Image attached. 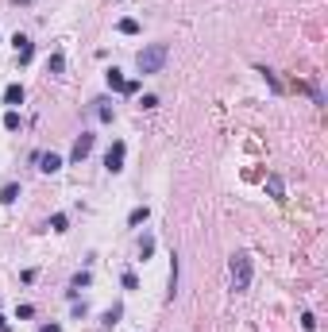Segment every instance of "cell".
<instances>
[{
    "label": "cell",
    "mask_w": 328,
    "mask_h": 332,
    "mask_svg": "<svg viewBox=\"0 0 328 332\" xmlns=\"http://www.w3.org/2000/svg\"><path fill=\"white\" fill-rule=\"evenodd\" d=\"M166 58H170V47H166V43H151V47H143V51L135 55V70H139V74H159L166 66Z\"/></svg>",
    "instance_id": "cell-1"
},
{
    "label": "cell",
    "mask_w": 328,
    "mask_h": 332,
    "mask_svg": "<svg viewBox=\"0 0 328 332\" xmlns=\"http://www.w3.org/2000/svg\"><path fill=\"white\" fill-rule=\"evenodd\" d=\"M251 271H255V267H251V255H247V251H236L232 263H228V275H232V290H236V294H243V290L251 286Z\"/></svg>",
    "instance_id": "cell-2"
},
{
    "label": "cell",
    "mask_w": 328,
    "mask_h": 332,
    "mask_svg": "<svg viewBox=\"0 0 328 332\" xmlns=\"http://www.w3.org/2000/svg\"><path fill=\"white\" fill-rule=\"evenodd\" d=\"M124 155H128V143L116 139L109 147V155H105V170H109V174H120V170H124Z\"/></svg>",
    "instance_id": "cell-3"
},
{
    "label": "cell",
    "mask_w": 328,
    "mask_h": 332,
    "mask_svg": "<svg viewBox=\"0 0 328 332\" xmlns=\"http://www.w3.org/2000/svg\"><path fill=\"white\" fill-rule=\"evenodd\" d=\"M12 43H16V62H19V66H27V62L35 58V43H31L27 35H16Z\"/></svg>",
    "instance_id": "cell-4"
},
{
    "label": "cell",
    "mask_w": 328,
    "mask_h": 332,
    "mask_svg": "<svg viewBox=\"0 0 328 332\" xmlns=\"http://www.w3.org/2000/svg\"><path fill=\"white\" fill-rule=\"evenodd\" d=\"M89 151H93V135H89V131H81V135L73 139V151H70V159H73V163H81Z\"/></svg>",
    "instance_id": "cell-5"
},
{
    "label": "cell",
    "mask_w": 328,
    "mask_h": 332,
    "mask_svg": "<svg viewBox=\"0 0 328 332\" xmlns=\"http://www.w3.org/2000/svg\"><path fill=\"white\" fill-rule=\"evenodd\" d=\"M35 163H39V170H43V174H58V170H62V155L47 151V155H35Z\"/></svg>",
    "instance_id": "cell-6"
},
{
    "label": "cell",
    "mask_w": 328,
    "mask_h": 332,
    "mask_svg": "<svg viewBox=\"0 0 328 332\" xmlns=\"http://www.w3.org/2000/svg\"><path fill=\"white\" fill-rule=\"evenodd\" d=\"M267 193H271L274 201H286V185H282V178H278V174L267 178Z\"/></svg>",
    "instance_id": "cell-7"
},
{
    "label": "cell",
    "mask_w": 328,
    "mask_h": 332,
    "mask_svg": "<svg viewBox=\"0 0 328 332\" xmlns=\"http://www.w3.org/2000/svg\"><path fill=\"white\" fill-rule=\"evenodd\" d=\"M4 105H8V109L23 105V85H8V89H4Z\"/></svg>",
    "instance_id": "cell-8"
},
{
    "label": "cell",
    "mask_w": 328,
    "mask_h": 332,
    "mask_svg": "<svg viewBox=\"0 0 328 332\" xmlns=\"http://www.w3.org/2000/svg\"><path fill=\"white\" fill-rule=\"evenodd\" d=\"M16 201H19V185H16V182H8V185L0 189V205H16Z\"/></svg>",
    "instance_id": "cell-9"
},
{
    "label": "cell",
    "mask_w": 328,
    "mask_h": 332,
    "mask_svg": "<svg viewBox=\"0 0 328 332\" xmlns=\"http://www.w3.org/2000/svg\"><path fill=\"white\" fill-rule=\"evenodd\" d=\"M147 217H151V209H147V205H139V209H131L128 224H131V228H139V224H147Z\"/></svg>",
    "instance_id": "cell-10"
},
{
    "label": "cell",
    "mask_w": 328,
    "mask_h": 332,
    "mask_svg": "<svg viewBox=\"0 0 328 332\" xmlns=\"http://www.w3.org/2000/svg\"><path fill=\"white\" fill-rule=\"evenodd\" d=\"M4 128H8V131H19V128H23V120H19V112H16V109L4 112Z\"/></svg>",
    "instance_id": "cell-11"
},
{
    "label": "cell",
    "mask_w": 328,
    "mask_h": 332,
    "mask_svg": "<svg viewBox=\"0 0 328 332\" xmlns=\"http://www.w3.org/2000/svg\"><path fill=\"white\" fill-rule=\"evenodd\" d=\"M174 294H178V255L170 259V294H166V301H174Z\"/></svg>",
    "instance_id": "cell-12"
},
{
    "label": "cell",
    "mask_w": 328,
    "mask_h": 332,
    "mask_svg": "<svg viewBox=\"0 0 328 332\" xmlns=\"http://www.w3.org/2000/svg\"><path fill=\"white\" fill-rule=\"evenodd\" d=\"M116 27H120V35H139V19H131V16H128V19H120Z\"/></svg>",
    "instance_id": "cell-13"
},
{
    "label": "cell",
    "mask_w": 328,
    "mask_h": 332,
    "mask_svg": "<svg viewBox=\"0 0 328 332\" xmlns=\"http://www.w3.org/2000/svg\"><path fill=\"white\" fill-rule=\"evenodd\" d=\"M105 81H109V89H116V93L124 89V74H120V70H109V74H105Z\"/></svg>",
    "instance_id": "cell-14"
},
{
    "label": "cell",
    "mask_w": 328,
    "mask_h": 332,
    "mask_svg": "<svg viewBox=\"0 0 328 332\" xmlns=\"http://www.w3.org/2000/svg\"><path fill=\"white\" fill-rule=\"evenodd\" d=\"M120 317H124V309H120V305H112L109 313H105V329H116V325H120Z\"/></svg>",
    "instance_id": "cell-15"
},
{
    "label": "cell",
    "mask_w": 328,
    "mask_h": 332,
    "mask_svg": "<svg viewBox=\"0 0 328 332\" xmlns=\"http://www.w3.org/2000/svg\"><path fill=\"white\" fill-rule=\"evenodd\" d=\"M47 70H51V74H62V70H66V55H62V51H58V55H51Z\"/></svg>",
    "instance_id": "cell-16"
},
{
    "label": "cell",
    "mask_w": 328,
    "mask_h": 332,
    "mask_svg": "<svg viewBox=\"0 0 328 332\" xmlns=\"http://www.w3.org/2000/svg\"><path fill=\"white\" fill-rule=\"evenodd\" d=\"M259 74H263V77H267V85H271L274 93H282V81H278V77H274V70H267V66H259Z\"/></svg>",
    "instance_id": "cell-17"
},
{
    "label": "cell",
    "mask_w": 328,
    "mask_h": 332,
    "mask_svg": "<svg viewBox=\"0 0 328 332\" xmlns=\"http://www.w3.org/2000/svg\"><path fill=\"white\" fill-rule=\"evenodd\" d=\"M151 255H155V240H151V236H147V240H143V243H139V259H143V263H147V259H151Z\"/></svg>",
    "instance_id": "cell-18"
},
{
    "label": "cell",
    "mask_w": 328,
    "mask_h": 332,
    "mask_svg": "<svg viewBox=\"0 0 328 332\" xmlns=\"http://www.w3.org/2000/svg\"><path fill=\"white\" fill-rule=\"evenodd\" d=\"M66 213H55V217H51V228H55V232H66Z\"/></svg>",
    "instance_id": "cell-19"
},
{
    "label": "cell",
    "mask_w": 328,
    "mask_h": 332,
    "mask_svg": "<svg viewBox=\"0 0 328 332\" xmlns=\"http://www.w3.org/2000/svg\"><path fill=\"white\" fill-rule=\"evenodd\" d=\"M120 282H124V290H139V278L131 275V271H124V278H120Z\"/></svg>",
    "instance_id": "cell-20"
},
{
    "label": "cell",
    "mask_w": 328,
    "mask_h": 332,
    "mask_svg": "<svg viewBox=\"0 0 328 332\" xmlns=\"http://www.w3.org/2000/svg\"><path fill=\"white\" fill-rule=\"evenodd\" d=\"M97 116H101L105 124H109V120H112V109H109V101H97Z\"/></svg>",
    "instance_id": "cell-21"
},
{
    "label": "cell",
    "mask_w": 328,
    "mask_h": 332,
    "mask_svg": "<svg viewBox=\"0 0 328 332\" xmlns=\"http://www.w3.org/2000/svg\"><path fill=\"white\" fill-rule=\"evenodd\" d=\"M301 329L313 332V329H317V317H313V313H301Z\"/></svg>",
    "instance_id": "cell-22"
},
{
    "label": "cell",
    "mask_w": 328,
    "mask_h": 332,
    "mask_svg": "<svg viewBox=\"0 0 328 332\" xmlns=\"http://www.w3.org/2000/svg\"><path fill=\"white\" fill-rule=\"evenodd\" d=\"M16 317H19V321H27V317H35V305H19V309H16Z\"/></svg>",
    "instance_id": "cell-23"
},
{
    "label": "cell",
    "mask_w": 328,
    "mask_h": 332,
    "mask_svg": "<svg viewBox=\"0 0 328 332\" xmlns=\"http://www.w3.org/2000/svg\"><path fill=\"white\" fill-rule=\"evenodd\" d=\"M139 105H143V109H159V97H155V93H147V97H143Z\"/></svg>",
    "instance_id": "cell-24"
},
{
    "label": "cell",
    "mask_w": 328,
    "mask_h": 332,
    "mask_svg": "<svg viewBox=\"0 0 328 332\" xmlns=\"http://www.w3.org/2000/svg\"><path fill=\"white\" fill-rule=\"evenodd\" d=\"M39 332H62V325H55V321H51V325H39Z\"/></svg>",
    "instance_id": "cell-25"
},
{
    "label": "cell",
    "mask_w": 328,
    "mask_h": 332,
    "mask_svg": "<svg viewBox=\"0 0 328 332\" xmlns=\"http://www.w3.org/2000/svg\"><path fill=\"white\" fill-rule=\"evenodd\" d=\"M0 332H12V329H8V321H4V317H0Z\"/></svg>",
    "instance_id": "cell-26"
}]
</instances>
